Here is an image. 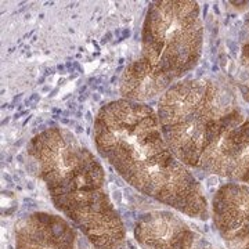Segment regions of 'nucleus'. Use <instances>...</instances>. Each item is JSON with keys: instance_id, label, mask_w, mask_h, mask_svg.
<instances>
[{"instance_id": "39448f33", "label": "nucleus", "mask_w": 249, "mask_h": 249, "mask_svg": "<svg viewBox=\"0 0 249 249\" xmlns=\"http://www.w3.org/2000/svg\"><path fill=\"white\" fill-rule=\"evenodd\" d=\"M210 243L205 240V238H198V240L194 241L192 243V249H208Z\"/></svg>"}, {"instance_id": "f257e3e1", "label": "nucleus", "mask_w": 249, "mask_h": 249, "mask_svg": "<svg viewBox=\"0 0 249 249\" xmlns=\"http://www.w3.org/2000/svg\"><path fill=\"white\" fill-rule=\"evenodd\" d=\"M94 143L128 183L148 195L176 201L190 184L188 173L169 148L157 111L148 104L116 100L100 108Z\"/></svg>"}, {"instance_id": "0eeeda50", "label": "nucleus", "mask_w": 249, "mask_h": 249, "mask_svg": "<svg viewBox=\"0 0 249 249\" xmlns=\"http://www.w3.org/2000/svg\"><path fill=\"white\" fill-rule=\"evenodd\" d=\"M219 184V177L217 176H209L206 179V185L208 187H213V185H217Z\"/></svg>"}, {"instance_id": "f03ea898", "label": "nucleus", "mask_w": 249, "mask_h": 249, "mask_svg": "<svg viewBox=\"0 0 249 249\" xmlns=\"http://www.w3.org/2000/svg\"><path fill=\"white\" fill-rule=\"evenodd\" d=\"M192 6L187 2H155L144 20L140 58L169 83L190 67L195 33Z\"/></svg>"}, {"instance_id": "7ed1b4c3", "label": "nucleus", "mask_w": 249, "mask_h": 249, "mask_svg": "<svg viewBox=\"0 0 249 249\" xmlns=\"http://www.w3.org/2000/svg\"><path fill=\"white\" fill-rule=\"evenodd\" d=\"M28 155L55 195L76 188L96 190L104 183V169L68 129L50 128L28 144Z\"/></svg>"}, {"instance_id": "20e7f679", "label": "nucleus", "mask_w": 249, "mask_h": 249, "mask_svg": "<svg viewBox=\"0 0 249 249\" xmlns=\"http://www.w3.org/2000/svg\"><path fill=\"white\" fill-rule=\"evenodd\" d=\"M169 87L170 83L166 79L157 75L144 60L139 58L124 69L119 90L124 100L145 104L163 94Z\"/></svg>"}, {"instance_id": "423d86ee", "label": "nucleus", "mask_w": 249, "mask_h": 249, "mask_svg": "<svg viewBox=\"0 0 249 249\" xmlns=\"http://www.w3.org/2000/svg\"><path fill=\"white\" fill-rule=\"evenodd\" d=\"M122 197H123V194H122L121 190H115V191L112 192V199L116 205H119V203L122 202Z\"/></svg>"}]
</instances>
